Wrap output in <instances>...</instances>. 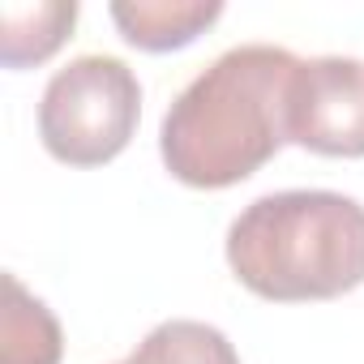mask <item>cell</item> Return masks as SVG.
I'll list each match as a JSON object with an SVG mask.
<instances>
[{"instance_id": "cell-4", "label": "cell", "mask_w": 364, "mask_h": 364, "mask_svg": "<svg viewBox=\"0 0 364 364\" xmlns=\"http://www.w3.org/2000/svg\"><path fill=\"white\" fill-rule=\"evenodd\" d=\"M287 141L326 159H364V60H300L287 86Z\"/></svg>"}, {"instance_id": "cell-7", "label": "cell", "mask_w": 364, "mask_h": 364, "mask_svg": "<svg viewBox=\"0 0 364 364\" xmlns=\"http://www.w3.org/2000/svg\"><path fill=\"white\" fill-rule=\"evenodd\" d=\"M77 5L73 0H35V5L0 9V60L9 69L43 65L73 31Z\"/></svg>"}, {"instance_id": "cell-8", "label": "cell", "mask_w": 364, "mask_h": 364, "mask_svg": "<svg viewBox=\"0 0 364 364\" xmlns=\"http://www.w3.org/2000/svg\"><path fill=\"white\" fill-rule=\"evenodd\" d=\"M133 355H141L146 364H240L232 338L219 326L189 321V317H171L154 326L133 347Z\"/></svg>"}, {"instance_id": "cell-9", "label": "cell", "mask_w": 364, "mask_h": 364, "mask_svg": "<svg viewBox=\"0 0 364 364\" xmlns=\"http://www.w3.org/2000/svg\"><path fill=\"white\" fill-rule=\"evenodd\" d=\"M120 364H146V360H141V355H129V360H120Z\"/></svg>"}, {"instance_id": "cell-5", "label": "cell", "mask_w": 364, "mask_h": 364, "mask_svg": "<svg viewBox=\"0 0 364 364\" xmlns=\"http://www.w3.org/2000/svg\"><path fill=\"white\" fill-rule=\"evenodd\" d=\"M107 14L120 26L124 43L141 52H176L206 35L223 18V5L219 0H116Z\"/></svg>"}, {"instance_id": "cell-6", "label": "cell", "mask_w": 364, "mask_h": 364, "mask_svg": "<svg viewBox=\"0 0 364 364\" xmlns=\"http://www.w3.org/2000/svg\"><path fill=\"white\" fill-rule=\"evenodd\" d=\"M65 334L52 309L5 274V309H0V364H60Z\"/></svg>"}, {"instance_id": "cell-3", "label": "cell", "mask_w": 364, "mask_h": 364, "mask_svg": "<svg viewBox=\"0 0 364 364\" xmlns=\"http://www.w3.org/2000/svg\"><path fill=\"white\" fill-rule=\"evenodd\" d=\"M141 86L116 56H77L52 73L39 103V137L69 167L112 163L137 133Z\"/></svg>"}, {"instance_id": "cell-1", "label": "cell", "mask_w": 364, "mask_h": 364, "mask_svg": "<svg viewBox=\"0 0 364 364\" xmlns=\"http://www.w3.org/2000/svg\"><path fill=\"white\" fill-rule=\"evenodd\" d=\"M296 56L245 43L202 69L163 116V167L189 189H232L266 167L287 141V86Z\"/></svg>"}, {"instance_id": "cell-2", "label": "cell", "mask_w": 364, "mask_h": 364, "mask_svg": "<svg viewBox=\"0 0 364 364\" xmlns=\"http://www.w3.org/2000/svg\"><path fill=\"white\" fill-rule=\"evenodd\" d=\"M228 266L262 300H338L364 283V206L334 189H283L228 228Z\"/></svg>"}]
</instances>
